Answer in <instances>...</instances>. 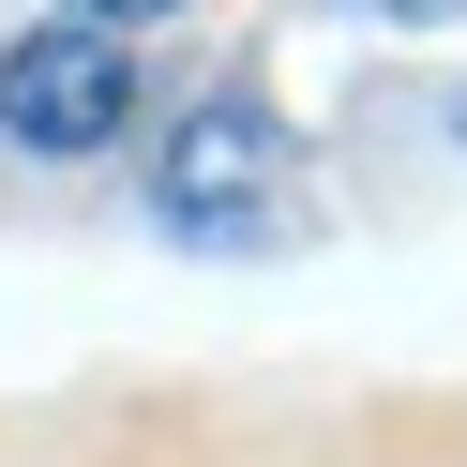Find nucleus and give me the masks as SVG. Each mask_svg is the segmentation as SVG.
<instances>
[{
	"label": "nucleus",
	"mask_w": 467,
	"mask_h": 467,
	"mask_svg": "<svg viewBox=\"0 0 467 467\" xmlns=\"http://www.w3.org/2000/svg\"><path fill=\"white\" fill-rule=\"evenodd\" d=\"M272 212H286V121L256 91H196L151 151V226L196 256H242V242H272Z\"/></svg>",
	"instance_id": "f257e3e1"
},
{
	"label": "nucleus",
	"mask_w": 467,
	"mask_h": 467,
	"mask_svg": "<svg viewBox=\"0 0 467 467\" xmlns=\"http://www.w3.org/2000/svg\"><path fill=\"white\" fill-rule=\"evenodd\" d=\"M136 121V46L121 31H16L0 46V136L16 151H46V166H76V151H106V136Z\"/></svg>",
	"instance_id": "f03ea898"
},
{
	"label": "nucleus",
	"mask_w": 467,
	"mask_h": 467,
	"mask_svg": "<svg viewBox=\"0 0 467 467\" xmlns=\"http://www.w3.org/2000/svg\"><path fill=\"white\" fill-rule=\"evenodd\" d=\"M76 31H166V16H196V0H61Z\"/></svg>",
	"instance_id": "7ed1b4c3"
},
{
	"label": "nucleus",
	"mask_w": 467,
	"mask_h": 467,
	"mask_svg": "<svg viewBox=\"0 0 467 467\" xmlns=\"http://www.w3.org/2000/svg\"><path fill=\"white\" fill-rule=\"evenodd\" d=\"M392 16H467V0H392Z\"/></svg>",
	"instance_id": "20e7f679"
},
{
	"label": "nucleus",
	"mask_w": 467,
	"mask_h": 467,
	"mask_svg": "<svg viewBox=\"0 0 467 467\" xmlns=\"http://www.w3.org/2000/svg\"><path fill=\"white\" fill-rule=\"evenodd\" d=\"M452 151H467V91H452Z\"/></svg>",
	"instance_id": "39448f33"
}]
</instances>
